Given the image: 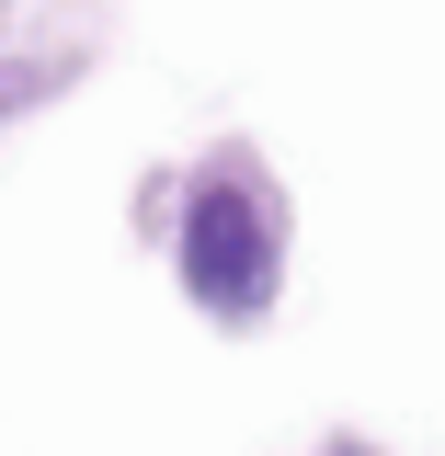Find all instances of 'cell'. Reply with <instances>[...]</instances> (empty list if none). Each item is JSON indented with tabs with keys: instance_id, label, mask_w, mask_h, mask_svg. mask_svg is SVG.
<instances>
[{
	"instance_id": "6da1fadb",
	"label": "cell",
	"mask_w": 445,
	"mask_h": 456,
	"mask_svg": "<svg viewBox=\"0 0 445 456\" xmlns=\"http://www.w3.org/2000/svg\"><path fill=\"white\" fill-rule=\"evenodd\" d=\"M183 274H194L206 308H263V297H275V228L251 217L240 183H206V194H194V217H183Z\"/></svg>"
}]
</instances>
